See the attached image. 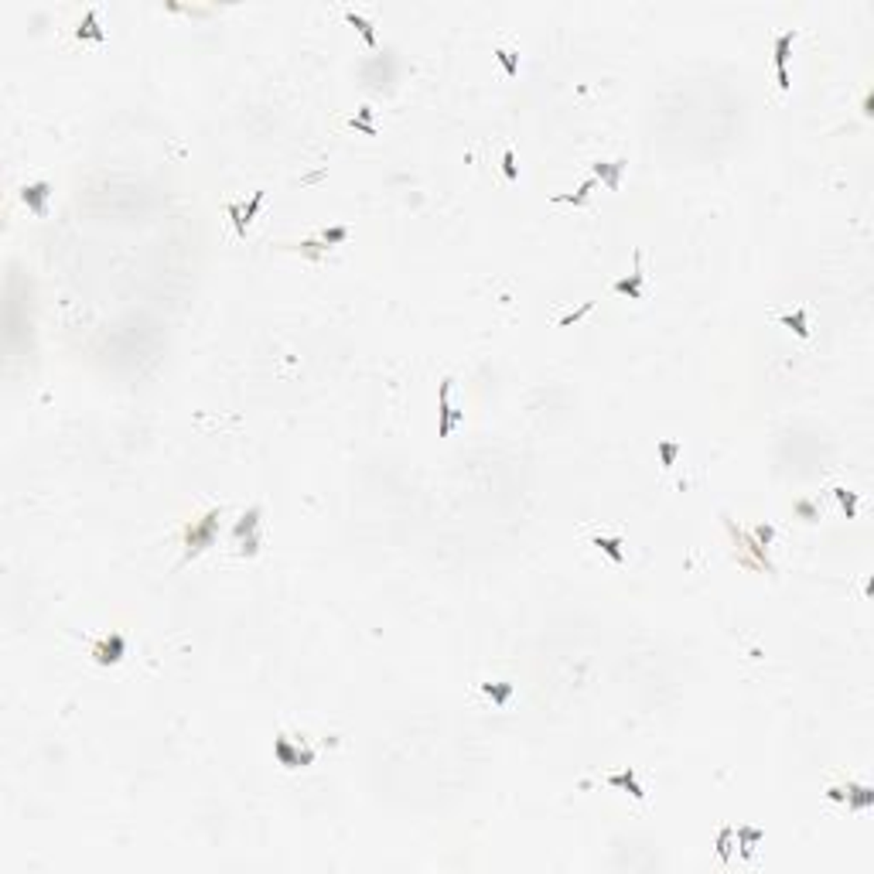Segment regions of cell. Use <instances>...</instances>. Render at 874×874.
<instances>
[{"label": "cell", "instance_id": "cell-26", "mask_svg": "<svg viewBox=\"0 0 874 874\" xmlns=\"http://www.w3.org/2000/svg\"><path fill=\"white\" fill-rule=\"evenodd\" d=\"M772 533H775L772 526H755V539H758V543H765V547H768V539H772Z\"/></svg>", "mask_w": 874, "mask_h": 874}, {"label": "cell", "instance_id": "cell-6", "mask_svg": "<svg viewBox=\"0 0 874 874\" xmlns=\"http://www.w3.org/2000/svg\"><path fill=\"white\" fill-rule=\"evenodd\" d=\"M123 656H127V639L120 632H110V635H103V639L92 642V659L99 666H116Z\"/></svg>", "mask_w": 874, "mask_h": 874}, {"label": "cell", "instance_id": "cell-15", "mask_svg": "<svg viewBox=\"0 0 874 874\" xmlns=\"http://www.w3.org/2000/svg\"><path fill=\"white\" fill-rule=\"evenodd\" d=\"M782 325H785V328H792L799 338H809V321H806V311H803V308L782 314Z\"/></svg>", "mask_w": 874, "mask_h": 874}, {"label": "cell", "instance_id": "cell-13", "mask_svg": "<svg viewBox=\"0 0 874 874\" xmlns=\"http://www.w3.org/2000/svg\"><path fill=\"white\" fill-rule=\"evenodd\" d=\"M598 550H605L608 557H611V563H625V543H622V537H605V533H598V537L591 539Z\"/></svg>", "mask_w": 874, "mask_h": 874}, {"label": "cell", "instance_id": "cell-14", "mask_svg": "<svg viewBox=\"0 0 874 874\" xmlns=\"http://www.w3.org/2000/svg\"><path fill=\"white\" fill-rule=\"evenodd\" d=\"M75 38H79V42H86V38H92V42H103V38H106V31L99 27V18H96V11H86L82 24L75 27Z\"/></svg>", "mask_w": 874, "mask_h": 874}, {"label": "cell", "instance_id": "cell-18", "mask_svg": "<svg viewBox=\"0 0 874 874\" xmlns=\"http://www.w3.org/2000/svg\"><path fill=\"white\" fill-rule=\"evenodd\" d=\"M513 690H516L513 683H482V694L489 697L492 704H499V707H502V704H506V700L513 697Z\"/></svg>", "mask_w": 874, "mask_h": 874}, {"label": "cell", "instance_id": "cell-17", "mask_svg": "<svg viewBox=\"0 0 874 874\" xmlns=\"http://www.w3.org/2000/svg\"><path fill=\"white\" fill-rule=\"evenodd\" d=\"M345 21L352 24V27H359V35L366 38V45L369 48H376V31H373V24L366 21L362 14H356V11H345Z\"/></svg>", "mask_w": 874, "mask_h": 874}, {"label": "cell", "instance_id": "cell-12", "mask_svg": "<svg viewBox=\"0 0 874 874\" xmlns=\"http://www.w3.org/2000/svg\"><path fill=\"white\" fill-rule=\"evenodd\" d=\"M605 782H608V785H615V789H622V792H628L632 799H646V789L639 785V775H635V768H625V772H611Z\"/></svg>", "mask_w": 874, "mask_h": 874}, {"label": "cell", "instance_id": "cell-20", "mask_svg": "<svg viewBox=\"0 0 874 874\" xmlns=\"http://www.w3.org/2000/svg\"><path fill=\"white\" fill-rule=\"evenodd\" d=\"M495 58L502 62V68H506V75H509V79L519 75V55H516V51H509V48H499V51H495Z\"/></svg>", "mask_w": 874, "mask_h": 874}, {"label": "cell", "instance_id": "cell-10", "mask_svg": "<svg viewBox=\"0 0 874 874\" xmlns=\"http://www.w3.org/2000/svg\"><path fill=\"white\" fill-rule=\"evenodd\" d=\"M48 199H51V185L48 181H31L21 188V202L35 212V216H45L48 212Z\"/></svg>", "mask_w": 874, "mask_h": 874}, {"label": "cell", "instance_id": "cell-23", "mask_svg": "<svg viewBox=\"0 0 874 874\" xmlns=\"http://www.w3.org/2000/svg\"><path fill=\"white\" fill-rule=\"evenodd\" d=\"M796 513L803 516L806 523H816V519H820V506H816L813 499H799V502H796Z\"/></svg>", "mask_w": 874, "mask_h": 874}, {"label": "cell", "instance_id": "cell-8", "mask_svg": "<svg viewBox=\"0 0 874 874\" xmlns=\"http://www.w3.org/2000/svg\"><path fill=\"white\" fill-rule=\"evenodd\" d=\"M260 205H263V192H253L249 205H236V202L225 205V212H229L232 229H236V236H239V239H246V229H249V223H253V216H256V208H260Z\"/></svg>", "mask_w": 874, "mask_h": 874}, {"label": "cell", "instance_id": "cell-5", "mask_svg": "<svg viewBox=\"0 0 874 874\" xmlns=\"http://www.w3.org/2000/svg\"><path fill=\"white\" fill-rule=\"evenodd\" d=\"M827 799H833V803H844V799H847V806L851 809H868V806H874V789L871 785H857V782L830 785Z\"/></svg>", "mask_w": 874, "mask_h": 874}, {"label": "cell", "instance_id": "cell-22", "mask_svg": "<svg viewBox=\"0 0 874 874\" xmlns=\"http://www.w3.org/2000/svg\"><path fill=\"white\" fill-rule=\"evenodd\" d=\"M591 308H594V301H584V304H581V308H578V311H567V314H563V318H557V328H570V325H574V321H581V318H584V314H587V311H591Z\"/></svg>", "mask_w": 874, "mask_h": 874}, {"label": "cell", "instance_id": "cell-2", "mask_svg": "<svg viewBox=\"0 0 874 874\" xmlns=\"http://www.w3.org/2000/svg\"><path fill=\"white\" fill-rule=\"evenodd\" d=\"M260 516H263V509L253 506V509H246V513L239 516V523L232 526L236 554H239V557H256V554H260Z\"/></svg>", "mask_w": 874, "mask_h": 874}, {"label": "cell", "instance_id": "cell-16", "mask_svg": "<svg viewBox=\"0 0 874 874\" xmlns=\"http://www.w3.org/2000/svg\"><path fill=\"white\" fill-rule=\"evenodd\" d=\"M594 188H598V178H587L581 188L574 192V195H554V202H557V205H561V202H567V205H584V202H587V195H591Z\"/></svg>", "mask_w": 874, "mask_h": 874}, {"label": "cell", "instance_id": "cell-9", "mask_svg": "<svg viewBox=\"0 0 874 874\" xmlns=\"http://www.w3.org/2000/svg\"><path fill=\"white\" fill-rule=\"evenodd\" d=\"M642 280H646V273H642V249H635V270L622 277V280H615L611 284V291L615 294H625L628 301H642Z\"/></svg>", "mask_w": 874, "mask_h": 874}, {"label": "cell", "instance_id": "cell-1", "mask_svg": "<svg viewBox=\"0 0 874 874\" xmlns=\"http://www.w3.org/2000/svg\"><path fill=\"white\" fill-rule=\"evenodd\" d=\"M219 519H223V506H212V509H205L199 519H192V523H185V557L181 563L195 561L199 554H205L208 547H216V537H219Z\"/></svg>", "mask_w": 874, "mask_h": 874}, {"label": "cell", "instance_id": "cell-4", "mask_svg": "<svg viewBox=\"0 0 874 874\" xmlns=\"http://www.w3.org/2000/svg\"><path fill=\"white\" fill-rule=\"evenodd\" d=\"M451 386H454L451 376H444L441 386H437V437H448L451 430L465 420V413L451 406Z\"/></svg>", "mask_w": 874, "mask_h": 874}, {"label": "cell", "instance_id": "cell-3", "mask_svg": "<svg viewBox=\"0 0 874 874\" xmlns=\"http://www.w3.org/2000/svg\"><path fill=\"white\" fill-rule=\"evenodd\" d=\"M273 755H277V762L284 765V768H308L314 762V748H308L304 741L294 744L287 735H277L273 738Z\"/></svg>", "mask_w": 874, "mask_h": 874}, {"label": "cell", "instance_id": "cell-11", "mask_svg": "<svg viewBox=\"0 0 874 874\" xmlns=\"http://www.w3.org/2000/svg\"><path fill=\"white\" fill-rule=\"evenodd\" d=\"M625 168H628L625 157H618V161H598V164H594V175H591V178L605 181L608 192H618V181H622V171H625Z\"/></svg>", "mask_w": 874, "mask_h": 874}, {"label": "cell", "instance_id": "cell-25", "mask_svg": "<svg viewBox=\"0 0 874 874\" xmlns=\"http://www.w3.org/2000/svg\"><path fill=\"white\" fill-rule=\"evenodd\" d=\"M502 175H506V181H516L519 178V168H516V154L506 147V154H502Z\"/></svg>", "mask_w": 874, "mask_h": 874}, {"label": "cell", "instance_id": "cell-19", "mask_svg": "<svg viewBox=\"0 0 874 874\" xmlns=\"http://www.w3.org/2000/svg\"><path fill=\"white\" fill-rule=\"evenodd\" d=\"M833 495H837L840 509L847 513V519H854L857 516V492H851V489H833Z\"/></svg>", "mask_w": 874, "mask_h": 874}, {"label": "cell", "instance_id": "cell-7", "mask_svg": "<svg viewBox=\"0 0 874 874\" xmlns=\"http://www.w3.org/2000/svg\"><path fill=\"white\" fill-rule=\"evenodd\" d=\"M799 38V31H782L775 35V75H779V92H789V51H792V42Z\"/></svg>", "mask_w": 874, "mask_h": 874}, {"label": "cell", "instance_id": "cell-21", "mask_svg": "<svg viewBox=\"0 0 874 874\" xmlns=\"http://www.w3.org/2000/svg\"><path fill=\"white\" fill-rule=\"evenodd\" d=\"M369 116H373V106H359V116H352V127H356V130H362V134L376 137V127L369 123Z\"/></svg>", "mask_w": 874, "mask_h": 874}, {"label": "cell", "instance_id": "cell-24", "mask_svg": "<svg viewBox=\"0 0 874 874\" xmlns=\"http://www.w3.org/2000/svg\"><path fill=\"white\" fill-rule=\"evenodd\" d=\"M680 451H683V444H676V441H663V444H659V458H663L666 468H673V461H676Z\"/></svg>", "mask_w": 874, "mask_h": 874}]
</instances>
